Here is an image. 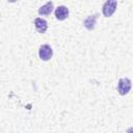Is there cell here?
<instances>
[{
    "label": "cell",
    "mask_w": 133,
    "mask_h": 133,
    "mask_svg": "<svg viewBox=\"0 0 133 133\" xmlns=\"http://www.w3.org/2000/svg\"><path fill=\"white\" fill-rule=\"evenodd\" d=\"M38 56L42 60L44 61H48L52 58L53 56V50H52V47L48 44H44L39 47L38 49Z\"/></svg>",
    "instance_id": "cell-2"
},
{
    "label": "cell",
    "mask_w": 133,
    "mask_h": 133,
    "mask_svg": "<svg viewBox=\"0 0 133 133\" xmlns=\"http://www.w3.org/2000/svg\"><path fill=\"white\" fill-rule=\"evenodd\" d=\"M126 133H133V127H131V128H129L127 131H126Z\"/></svg>",
    "instance_id": "cell-8"
},
{
    "label": "cell",
    "mask_w": 133,
    "mask_h": 133,
    "mask_svg": "<svg viewBox=\"0 0 133 133\" xmlns=\"http://www.w3.org/2000/svg\"><path fill=\"white\" fill-rule=\"evenodd\" d=\"M69 16V8L64 5H60L55 8V18L59 21H63Z\"/></svg>",
    "instance_id": "cell-4"
},
{
    "label": "cell",
    "mask_w": 133,
    "mask_h": 133,
    "mask_svg": "<svg viewBox=\"0 0 133 133\" xmlns=\"http://www.w3.org/2000/svg\"><path fill=\"white\" fill-rule=\"evenodd\" d=\"M34 27L39 33H45L46 30L48 29V23L45 19L42 18H36L34 20Z\"/></svg>",
    "instance_id": "cell-5"
},
{
    "label": "cell",
    "mask_w": 133,
    "mask_h": 133,
    "mask_svg": "<svg viewBox=\"0 0 133 133\" xmlns=\"http://www.w3.org/2000/svg\"><path fill=\"white\" fill-rule=\"evenodd\" d=\"M132 87L131 80L129 78H121L117 82V91L121 96L127 95Z\"/></svg>",
    "instance_id": "cell-1"
},
{
    "label": "cell",
    "mask_w": 133,
    "mask_h": 133,
    "mask_svg": "<svg viewBox=\"0 0 133 133\" xmlns=\"http://www.w3.org/2000/svg\"><path fill=\"white\" fill-rule=\"evenodd\" d=\"M53 8H54L53 7V2L49 1V2H47L46 4H44L43 6H41L38 8V14L42 15V16H48V15L51 14V11L53 10Z\"/></svg>",
    "instance_id": "cell-7"
},
{
    "label": "cell",
    "mask_w": 133,
    "mask_h": 133,
    "mask_svg": "<svg viewBox=\"0 0 133 133\" xmlns=\"http://www.w3.org/2000/svg\"><path fill=\"white\" fill-rule=\"evenodd\" d=\"M98 14H95L92 16H88L84 21H83V25L86 29L88 30H92L95 28V25H96V22H97V19H98Z\"/></svg>",
    "instance_id": "cell-6"
},
{
    "label": "cell",
    "mask_w": 133,
    "mask_h": 133,
    "mask_svg": "<svg viewBox=\"0 0 133 133\" xmlns=\"http://www.w3.org/2000/svg\"><path fill=\"white\" fill-rule=\"evenodd\" d=\"M116 6H117V2L116 1H112V0L106 1L102 6V12H103L104 17H107V18L111 17L115 11Z\"/></svg>",
    "instance_id": "cell-3"
}]
</instances>
